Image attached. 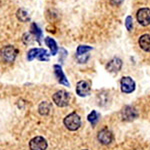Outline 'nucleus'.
I'll return each mask as SVG.
<instances>
[{"label": "nucleus", "mask_w": 150, "mask_h": 150, "mask_svg": "<svg viewBox=\"0 0 150 150\" xmlns=\"http://www.w3.org/2000/svg\"><path fill=\"white\" fill-rule=\"evenodd\" d=\"M64 125L70 131H75L77 130L81 125V119L79 115L75 112L70 113L64 118Z\"/></svg>", "instance_id": "f257e3e1"}, {"label": "nucleus", "mask_w": 150, "mask_h": 150, "mask_svg": "<svg viewBox=\"0 0 150 150\" xmlns=\"http://www.w3.org/2000/svg\"><path fill=\"white\" fill-rule=\"evenodd\" d=\"M53 102L59 107H65L69 104V93L64 90H59L53 94Z\"/></svg>", "instance_id": "f03ea898"}, {"label": "nucleus", "mask_w": 150, "mask_h": 150, "mask_svg": "<svg viewBox=\"0 0 150 150\" xmlns=\"http://www.w3.org/2000/svg\"><path fill=\"white\" fill-rule=\"evenodd\" d=\"M136 18L140 25H142V26L150 25V9L146 8V7L140 8L139 10L137 11Z\"/></svg>", "instance_id": "7ed1b4c3"}, {"label": "nucleus", "mask_w": 150, "mask_h": 150, "mask_svg": "<svg viewBox=\"0 0 150 150\" xmlns=\"http://www.w3.org/2000/svg\"><path fill=\"white\" fill-rule=\"evenodd\" d=\"M17 49L12 45H7L2 49V58L8 63H11L15 60L16 55H17Z\"/></svg>", "instance_id": "20e7f679"}, {"label": "nucleus", "mask_w": 150, "mask_h": 150, "mask_svg": "<svg viewBox=\"0 0 150 150\" xmlns=\"http://www.w3.org/2000/svg\"><path fill=\"white\" fill-rule=\"evenodd\" d=\"M29 148H30V150H46L47 141L43 137L36 136L30 140Z\"/></svg>", "instance_id": "39448f33"}, {"label": "nucleus", "mask_w": 150, "mask_h": 150, "mask_svg": "<svg viewBox=\"0 0 150 150\" xmlns=\"http://www.w3.org/2000/svg\"><path fill=\"white\" fill-rule=\"evenodd\" d=\"M120 85H121L122 92L124 93H132L135 90V82L129 76L123 77L121 81H120Z\"/></svg>", "instance_id": "423d86ee"}, {"label": "nucleus", "mask_w": 150, "mask_h": 150, "mask_svg": "<svg viewBox=\"0 0 150 150\" xmlns=\"http://www.w3.org/2000/svg\"><path fill=\"white\" fill-rule=\"evenodd\" d=\"M137 116H138V113L132 106H125L121 111V117L124 121H132V120L136 119Z\"/></svg>", "instance_id": "0eeeda50"}, {"label": "nucleus", "mask_w": 150, "mask_h": 150, "mask_svg": "<svg viewBox=\"0 0 150 150\" xmlns=\"http://www.w3.org/2000/svg\"><path fill=\"white\" fill-rule=\"evenodd\" d=\"M53 68H54V74H55V76H56V78H57V81L59 82L60 84H62V85L69 87L70 83H69V81L67 80L66 76H65L63 70H62L61 65L55 64L54 66H53Z\"/></svg>", "instance_id": "6e6552de"}, {"label": "nucleus", "mask_w": 150, "mask_h": 150, "mask_svg": "<svg viewBox=\"0 0 150 150\" xmlns=\"http://www.w3.org/2000/svg\"><path fill=\"white\" fill-rule=\"evenodd\" d=\"M97 138L99 140L101 144H104V145H108L112 142L113 140V134L110 130H108L107 128H104L101 131H99L98 133V136Z\"/></svg>", "instance_id": "1a4fd4ad"}, {"label": "nucleus", "mask_w": 150, "mask_h": 150, "mask_svg": "<svg viewBox=\"0 0 150 150\" xmlns=\"http://www.w3.org/2000/svg\"><path fill=\"white\" fill-rule=\"evenodd\" d=\"M76 93L78 94L80 97H85L88 96L90 93V85L87 81L81 80L77 83L76 85Z\"/></svg>", "instance_id": "9d476101"}, {"label": "nucleus", "mask_w": 150, "mask_h": 150, "mask_svg": "<svg viewBox=\"0 0 150 150\" xmlns=\"http://www.w3.org/2000/svg\"><path fill=\"white\" fill-rule=\"evenodd\" d=\"M122 67V61L120 58H113V59H111L109 62H108L107 66H106V68H107V70L109 72H114V73H116V72H118L120 69H121Z\"/></svg>", "instance_id": "9b49d317"}, {"label": "nucleus", "mask_w": 150, "mask_h": 150, "mask_svg": "<svg viewBox=\"0 0 150 150\" xmlns=\"http://www.w3.org/2000/svg\"><path fill=\"white\" fill-rule=\"evenodd\" d=\"M138 43L142 50L146 52H150V34H143L142 36H140Z\"/></svg>", "instance_id": "f8f14e48"}, {"label": "nucleus", "mask_w": 150, "mask_h": 150, "mask_svg": "<svg viewBox=\"0 0 150 150\" xmlns=\"http://www.w3.org/2000/svg\"><path fill=\"white\" fill-rule=\"evenodd\" d=\"M45 44H46L47 46L49 47L51 55H56V53L58 51V47H57L56 41H55L51 37H46V38H45Z\"/></svg>", "instance_id": "ddd939ff"}, {"label": "nucleus", "mask_w": 150, "mask_h": 150, "mask_svg": "<svg viewBox=\"0 0 150 150\" xmlns=\"http://www.w3.org/2000/svg\"><path fill=\"white\" fill-rule=\"evenodd\" d=\"M16 16H17L18 20H20L21 22H28L30 20V16H29L28 11H26L25 9L20 8L17 10V13H16Z\"/></svg>", "instance_id": "4468645a"}, {"label": "nucleus", "mask_w": 150, "mask_h": 150, "mask_svg": "<svg viewBox=\"0 0 150 150\" xmlns=\"http://www.w3.org/2000/svg\"><path fill=\"white\" fill-rule=\"evenodd\" d=\"M50 108H51V105L47 101H43V102L40 103L39 107H38V111H39L41 115H47L50 111Z\"/></svg>", "instance_id": "2eb2a0df"}, {"label": "nucleus", "mask_w": 150, "mask_h": 150, "mask_svg": "<svg viewBox=\"0 0 150 150\" xmlns=\"http://www.w3.org/2000/svg\"><path fill=\"white\" fill-rule=\"evenodd\" d=\"M31 33L35 36L38 42H40V39L42 38V31L40 30V28L38 27V25L36 23L31 24Z\"/></svg>", "instance_id": "dca6fc26"}, {"label": "nucleus", "mask_w": 150, "mask_h": 150, "mask_svg": "<svg viewBox=\"0 0 150 150\" xmlns=\"http://www.w3.org/2000/svg\"><path fill=\"white\" fill-rule=\"evenodd\" d=\"M92 49L93 48L91 46H88V45H79V46L77 47V50H76V56L88 54V52L91 51Z\"/></svg>", "instance_id": "f3484780"}, {"label": "nucleus", "mask_w": 150, "mask_h": 150, "mask_svg": "<svg viewBox=\"0 0 150 150\" xmlns=\"http://www.w3.org/2000/svg\"><path fill=\"white\" fill-rule=\"evenodd\" d=\"M40 51H41V48H32V49L29 50L28 53H27L28 61H32L33 59L37 58L38 55H39Z\"/></svg>", "instance_id": "a211bd4d"}, {"label": "nucleus", "mask_w": 150, "mask_h": 150, "mask_svg": "<svg viewBox=\"0 0 150 150\" xmlns=\"http://www.w3.org/2000/svg\"><path fill=\"white\" fill-rule=\"evenodd\" d=\"M87 119H88V121L91 123L92 125H95L96 123L98 122V119H99V114L97 112H96L95 110H92V112L90 113V114L88 115V117H87Z\"/></svg>", "instance_id": "6ab92c4d"}, {"label": "nucleus", "mask_w": 150, "mask_h": 150, "mask_svg": "<svg viewBox=\"0 0 150 150\" xmlns=\"http://www.w3.org/2000/svg\"><path fill=\"white\" fill-rule=\"evenodd\" d=\"M49 53H48L47 50L43 49V48H41V51L39 53V55H38L37 59H39L40 61H48L49 60Z\"/></svg>", "instance_id": "aec40b11"}, {"label": "nucleus", "mask_w": 150, "mask_h": 150, "mask_svg": "<svg viewBox=\"0 0 150 150\" xmlns=\"http://www.w3.org/2000/svg\"><path fill=\"white\" fill-rule=\"evenodd\" d=\"M125 27L128 31H131L133 28V18L132 16L128 15L126 18H125Z\"/></svg>", "instance_id": "412c9836"}, {"label": "nucleus", "mask_w": 150, "mask_h": 150, "mask_svg": "<svg viewBox=\"0 0 150 150\" xmlns=\"http://www.w3.org/2000/svg\"><path fill=\"white\" fill-rule=\"evenodd\" d=\"M23 42L25 44H31L32 43V33H25L23 35Z\"/></svg>", "instance_id": "4be33fe9"}, {"label": "nucleus", "mask_w": 150, "mask_h": 150, "mask_svg": "<svg viewBox=\"0 0 150 150\" xmlns=\"http://www.w3.org/2000/svg\"><path fill=\"white\" fill-rule=\"evenodd\" d=\"M123 1H124V0H110V3L112 4L113 6H119L123 3Z\"/></svg>", "instance_id": "5701e85b"}, {"label": "nucleus", "mask_w": 150, "mask_h": 150, "mask_svg": "<svg viewBox=\"0 0 150 150\" xmlns=\"http://www.w3.org/2000/svg\"><path fill=\"white\" fill-rule=\"evenodd\" d=\"M85 150H86V149H85Z\"/></svg>", "instance_id": "b1692460"}]
</instances>
